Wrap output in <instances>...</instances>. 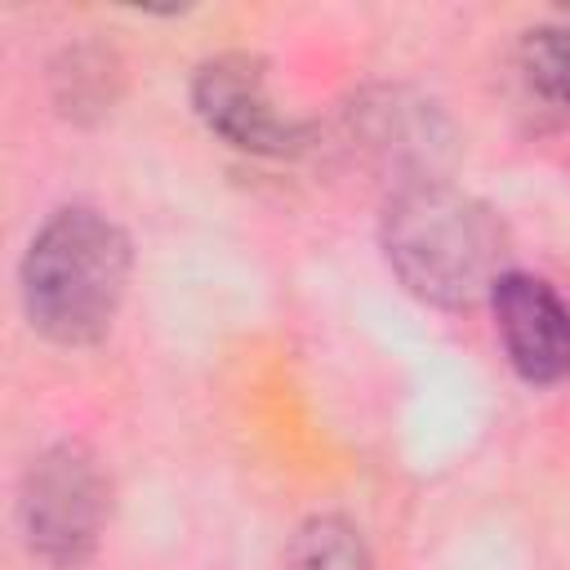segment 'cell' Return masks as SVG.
<instances>
[{
	"mask_svg": "<svg viewBox=\"0 0 570 570\" xmlns=\"http://www.w3.org/2000/svg\"><path fill=\"white\" fill-rule=\"evenodd\" d=\"M379 240L396 281L445 312L490 303L512 272L499 214L445 178H405L383 205Z\"/></svg>",
	"mask_w": 570,
	"mask_h": 570,
	"instance_id": "obj_1",
	"label": "cell"
},
{
	"mask_svg": "<svg viewBox=\"0 0 570 570\" xmlns=\"http://www.w3.org/2000/svg\"><path fill=\"white\" fill-rule=\"evenodd\" d=\"M129 267V236L107 214L85 205L49 214L18 267L22 312L31 330L58 347L98 343L125 303Z\"/></svg>",
	"mask_w": 570,
	"mask_h": 570,
	"instance_id": "obj_2",
	"label": "cell"
},
{
	"mask_svg": "<svg viewBox=\"0 0 570 570\" xmlns=\"http://www.w3.org/2000/svg\"><path fill=\"white\" fill-rule=\"evenodd\" d=\"M18 517H22L27 548L45 566L53 570L85 566L89 552L98 548L102 517H107V481L94 454L76 441L45 450L22 476Z\"/></svg>",
	"mask_w": 570,
	"mask_h": 570,
	"instance_id": "obj_3",
	"label": "cell"
},
{
	"mask_svg": "<svg viewBox=\"0 0 570 570\" xmlns=\"http://www.w3.org/2000/svg\"><path fill=\"white\" fill-rule=\"evenodd\" d=\"M191 107L209 134L249 156H294L307 142V129L276 111L263 62L249 53H218L191 76Z\"/></svg>",
	"mask_w": 570,
	"mask_h": 570,
	"instance_id": "obj_4",
	"label": "cell"
},
{
	"mask_svg": "<svg viewBox=\"0 0 570 570\" xmlns=\"http://www.w3.org/2000/svg\"><path fill=\"white\" fill-rule=\"evenodd\" d=\"M490 307L503 352L525 383L552 387L570 374V303L557 285L530 272H508L494 285Z\"/></svg>",
	"mask_w": 570,
	"mask_h": 570,
	"instance_id": "obj_5",
	"label": "cell"
},
{
	"mask_svg": "<svg viewBox=\"0 0 570 570\" xmlns=\"http://www.w3.org/2000/svg\"><path fill=\"white\" fill-rule=\"evenodd\" d=\"M525 98L557 125H570V27H534L517 45Z\"/></svg>",
	"mask_w": 570,
	"mask_h": 570,
	"instance_id": "obj_6",
	"label": "cell"
},
{
	"mask_svg": "<svg viewBox=\"0 0 570 570\" xmlns=\"http://www.w3.org/2000/svg\"><path fill=\"white\" fill-rule=\"evenodd\" d=\"M281 570H370V548L347 517L321 512L294 530Z\"/></svg>",
	"mask_w": 570,
	"mask_h": 570,
	"instance_id": "obj_7",
	"label": "cell"
},
{
	"mask_svg": "<svg viewBox=\"0 0 570 570\" xmlns=\"http://www.w3.org/2000/svg\"><path fill=\"white\" fill-rule=\"evenodd\" d=\"M58 80H67L71 89L58 98L67 111H80V107H107L111 102V89H107V80H111V67H107V58L102 53H94V49H76V53H67V71H58Z\"/></svg>",
	"mask_w": 570,
	"mask_h": 570,
	"instance_id": "obj_8",
	"label": "cell"
}]
</instances>
